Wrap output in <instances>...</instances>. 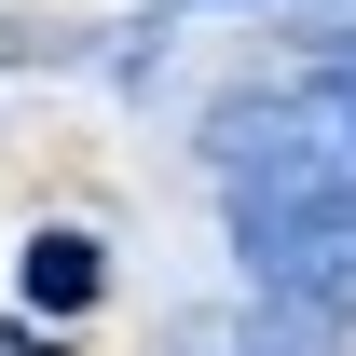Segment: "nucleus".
<instances>
[{
	"mask_svg": "<svg viewBox=\"0 0 356 356\" xmlns=\"http://www.w3.org/2000/svg\"><path fill=\"white\" fill-rule=\"evenodd\" d=\"M206 151H220V192H233L247 288L356 315V165L302 124V110H288V96L220 110V124H206Z\"/></svg>",
	"mask_w": 356,
	"mask_h": 356,
	"instance_id": "nucleus-1",
	"label": "nucleus"
},
{
	"mask_svg": "<svg viewBox=\"0 0 356 356\" xmlns=\"http://www.w3.org/2000/svg\"><path fill=\"white\" fill-rule=\"evenodd\" d=\"M356 343V315L329 302H274V288H247V356H343Z\"/></svg>",
	"mask_w": 356,
	"mask_h": 356,
	"instance_id": "nucleus-2",
	"label": "nucleus"
},
{
	"mask_svg": "<svg viewBox=\"0 0 356 356\" xmlns=\"http://www.w3.org/2000/svg\"><path fill=\"white\" fill-rule=\"evenodd\" d=\"M14 274H28V302H42V315H83L110 261H96V233H28V261H14Z\"/></svg>",
	"mask_w": 356,
	"mask_h": 356,
	"instance_id": "nucleus-3",
	"label": "nucleus"
},
{
	"mask_svg": "<svg viewBox=\"0 0 356 356\" xmlns=\"http://www.w3.org/2000/svg\"><path fill=\"white\" fill-rule=\"evenodd\" d=\"M288 110H302V124H315V137H329V151L356 165V55H329V69H315V83L288 96Z\"/></svg>",
	"mask_w": 356,
	"mask_h": 356,
	"instance_id": "nucleus-4",
	"label": "nucleus"
}]
</instances>
